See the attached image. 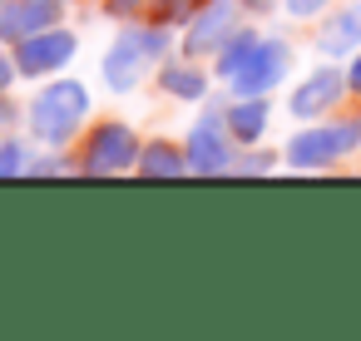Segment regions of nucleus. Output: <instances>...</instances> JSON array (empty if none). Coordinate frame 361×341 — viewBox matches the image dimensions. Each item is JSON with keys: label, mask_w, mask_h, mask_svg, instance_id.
Returning <instances> with one entry per match:
<instances>
[{"label": "nucleus", "mask_w": 361, "mask_h": 341, "mask_svg": "<svg viewBox=\"0 0 361 341\" xmlns=\"http://www.w3.org/2000/svg\"><path fill=\"white\" fill-rule=\"evenodd\" d=\"M164 50H169V25H129V30L114 40V50L104 55V80H109V89H134V85L144 80V70H149L154 60H164Z\"/></svg>", "instance_id": "1"}, {"label": "nucleus", "mask_w": 361, "mask_h": 341, "mask_svg": "<svg viewBox=\"0 0 361 341\" xmlns=\"http://www.w3.org/2000/svg\"><path fill=\"white\" fill-rule=\"evenodd\" d=\"M85 114H90V94H85V85L60 80V85H50V89L30 104V134H35L40 144H65Z\"/></svg>", "instance_id": "2"}, {"label": "nucleus", "mask_w": 361, "mask_h": 341, "mask_svg": "<svg viewBox=\"0 0 361 341\" xmlns=\"http://www.w3.org/2000/svg\"><path fill=\"white\" fill-rule=\"evenodd\" d=\"M356 149H361V119H336V124L302 129L287 144V163L292 168H331V163L351 159Z\"/></svg>", "instance_id": "3"}, {"label": "nucleus", "mask_w": 361, "mask_h": 341, "mask_svg": "<svg viewBox=\"0 0 361 341\" xmlns=\"http://www.w3.org/2000/svg\"><path fill=\"white\" fill-rule=\"evenodd\" d=\"M287 70H292V45L287 40H257V50H252V60L228 80L238 94H267V89H277L282 80H287Z\"/></svg>", "instance_id": "4"}, {"label": "nucleus", "mask_w": 361, "mask_h": 341, "mask_svg": "<svg viewBox=\"0 0 361 341\" xmlns=\"http://www.w3.org/2000/svg\"><path fill=\"white\" fill-rule=\"evenodd\" d=\"M139 163V139L129 124H99L85 144V168L90 173H124Z\"/></svg>", "instance_id": "5"}, {"label": "nucleus", "mask_w": 361, "mask_h": 341, "mask_svg": "<svg viewBox=\"0 0 361 341\" xmlns=\"http://www.w3.org/2000/svg\"><path fill=\"white\" fill-rule=\"evenodd\" d=\"M228 124H223V114L213 109V114H203L198 124H193V134H188V168L193 173H228L233 168V149H228Z\"/></svg>", "instance_id": "6"}, {"label": "nucleus", "mask_w": 361, "mask_h": 341, "mask_svg": "<svg viewBox=\"0 0 361 341\" xmlns=\"http://www.w3.org/2000/svg\"><path fill=\"white\" fill-rule=\"evenodd\" d=\"M341 94H346V70H336V65H317V70L292 89L287 109H292L297 119H322L331 104H341Z\"/></svg>", "instance_id": "7"}, {"label": "nucleus", "mask_w": 361, "mask_h": 341, "mask_svg": "<svg viewBox=\"0 0 361 341\" xmlns=\"http://www.w3.org/2000/svg\"><path fill=\"white\" fill-rule=\"evenodd\" d=\"M233 30H238V0H208L203 11H193V25L183 35V50L188 55H218Z\"/></svg>", "instance_id": "8"}, {"label": "nucleus", "mask_w": 361, "mask_h": 341, "mask_svg": "<svg viewBox=\"0 0 361 341\" xmlns=\"http://www.w3.org/2000/svg\"><path fill=\"white\" fill-rule=\"evenodd\" d=\"M70 60H75V35L70 30H35L16 50V70L20 75H55Z\"/></svg>", "instance_id": "9"}, {"label": "nucleus", "mask_w": 361, "mask_h": 341, "mask_svg": "<svg viewBox=\"0 0 361 341\" xmlns=\"http://www.w3.org/2000/svg\"><path fill=\"white\" fill-rule=\"evenodd\" d=\"M60 6H50V0H0V35L6 40H25L45 25H55Z\"/></svg>", "instance_id": "10"}, {"label": "nucleus", "mask_w": 361, "mask_h": 341, "mask_svg": "<svg viewBox=\"0 0 361 341\" xmlns=\"http://www.w3.org/2000/svg\"><path fill=\"white\" fill-rule=\"evenodd\" d=\"M267 119H272L267 94H238V104L223 109V124H228L233 144H257L267 134Z\"/></svg>", "instance_id": "11"}, {"label": "nucleus", "mask_w": 361, "mask_h": 341, "mask_svg": "<svg viewBox=\"0 0 361 341\" xmlns=\"http://www.w3.org/2000/svg\"><path fill=\"white\" fill-rule=\"evenodd\" d=\"M317 50L322 55H351V50H361V0H351V6H341L326 25H322V35H317Z\"/></svg>", "instance_id": "12"}, {"label": "nucleus", "mask_w": 361, "mask_h": 341, "mask_svg": "<svg viewBox=\"0 0 361 341\" xmlns=\"http://www.w3.org/2000/svg\"><path fill=\"white\" fill-rule=\"evenodd\" d=\"M139 173H149V178H178V173H188V154L178 144H169V139H154L149 149H139Z\"/></svg>", "instance_id": "13"}, {"label": "nucleus", "mask_w": 361, "mask_h": 341, "mask_svg": "<svg viewBox=\"0 0 361 341\" xmlns=\"http://www.w3.org/2000/svg\"><path fill=\"white\" fill-rule=\"evenodd\" d=\"M159 85L173 94V99H203L208 94V75L198 65H164L159 70Z\"/></svg>", "instance_id": "14"}, {"label": "nucleus", "mask_w": 361, "mask_h": 341, "mask_svg": "<svg viewBox=\"0 0 361 341\" xmlns=\"http://www.w3.org/2000/svg\"><path fill=\"white\" fill-rule=\"evenodd\" d=\"M257 40H262L257 30H243V25H238V30H233V35L223 40V50H218V75H223V80H233V75H238V70H243V65L252 60Z\"/></svg>", "instance_id": "15"}, {"label": "nucleus", "mask_w": 361, "mask_h": 341, "mask_svg": "<svg viewBox=\"0 0 361 341\" xmlns=\"http://www.w3.org/2000/svg\"><path fill=\"white\" fill-rule=\"evenodd\" d=\"M30 163H25V149L16 144V139H0V173H25Z\"/></svg>", "instance_id": "16"}, {"label": "nucleus", "mask_w": 361, "mask_h": 341, "mask_svg": "<svg viewBox=\"0 0 361 341\" xmlns=\"http://www.w3.org/2000/svg\"><path fill=\"white\" fill-rule=\"evenodd\" d=\"M104 6H109V16L129 20V16H144L149 6H159V0H104Z\"/></svg>", "instance_id": "17"}, {"label": "nucleus", "mask_w": 361, "mask_h": 341, "mask_svg": "<svg viewBox=\"0 0 361 341\" xmlns=\"http://www.w3.org/2000/svg\"><path fill=\"white\" fill-rule=\"evenodd\" d=\"M233 168L238 173H267V168H277V159L272 154H247V159H233Z\"/></svg>", "instance_id": "18"}, {"label": "nucleus", "mask_w": 361, "mask_h": 341, "mask_svg": "<svg viewBox=\"0 0 361 341\" xmlns=\"http://www.w3.org/2000/svg\"><path fill=\"white\" fill-rule=\"evenodd\" d=\"M331 6V0H287V16H297V20H312V16H322Z\"/></svg>", "instance_id": "19"}, {"label": "nucleus", "mask_w": 361, "mask_h": 341, "mask_svg": "<svg viewBox=\"0 0 361 341\" xmlns=\"http://www.w3.org/2000/svg\"><path fill=\"white\" fill-rule=\"evenodd\" d=\"M159 6H164L159 16H164V25H169V20H183V16H193V6H198V0H159Z\"/></svg>", "instance_id": "20"}, {"label": "nucleus", "mask_w": 361, "mask_h": 341, "mask_svg": "<svg viewBox=\"0 0 361 341\" xmlns=\"http://www.w3.org/2000/svg\"><path fill=\"white\" fill-rule=\"evenodd\" d=\"M346 89L361 94V50H351V65H346Z\"/></svg>", "instance_id": "21"}, {"label": "nucleus", "mask_w": 361, "mask_h": 341, "mask_svg": "<svg viewBox=\"0 0 361 341\" xmlns=\"http://www.w3.org/2000/svg\"><path fill=\"white\" fill-rule=\"evenodd\" d=\"M11 75H16V70H11V60H6V55H0V89H6V85H11Z\"/></svg>", "instance_id": "22"}, {"label": "nucleus", "mask_w": 361, "mask_h": 341, "mask_svg": "<svg viewBox=\"0 0 361 341\" xmlns=\"http://www.w3.org/2000/svg\"><path fill=\"white\" fill-rule=\"evenodd\" d=\"M11 119H16V109H11L6 99H0V124H11Z\"/></svg>", "instance_id": "23"}, {"label": "nucleus", "mask_w": 361, "mask_h": 341, "mask_svg": "<svg viewBox=\"0 0 361 341\" xmlns=\"http://www.w3.org/2000/svg\"><path fill=\"white\" fill-rule=\"evenodd\" d=\"M50 6H60V0H50Z\"/></svg>", "instance_id": "24"}]
</instances>
